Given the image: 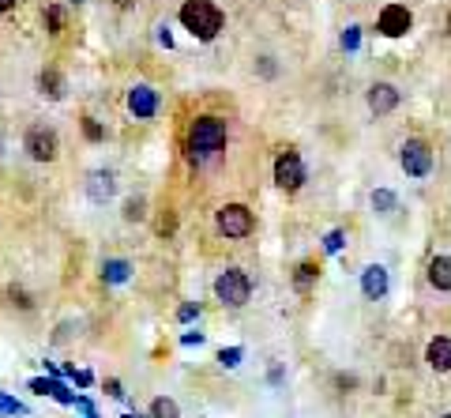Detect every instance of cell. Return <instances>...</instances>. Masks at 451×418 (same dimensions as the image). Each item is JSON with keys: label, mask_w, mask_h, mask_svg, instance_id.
Masks as SVG:
<instances>
[{"label": "cell", "mask_w": 451, "mask_h": 418, "mask_svg": "<svg viewBox=\"0 0 451 418\" xmlns=\"http://www.w3.org/2000/svg\"><path fill=\"white\" fill-rule=\"evenodd\" d=\"M181 23L196 42H215L218 31L226 27V16L215 0H184L181 4Z\"/></svg>", "instance_id": "obj_1"}, {"label": "cell", "mask_w": 451, "mask_h": 418, "mask_svg": "<svg viewBox=\"0 0 451 418\" xmlns=\"http://www.w3.org/2000/svg\"><path fill=\"white\" fill-rule=\"evenodd\" d=\"M226 147V121L222 117H196L192 132H189V151L192 159H211Z\"/></svg>", "instance_id": "obj_2"}, {"label": "cell", "mask_w": 451, "mask_h": 418, "mask_svg": "<svg viewBox=\"0 0 451 418\" xmlns=\"http://www.w3.org/2000/svg\"><path fill=\"white\" fill-rule=\"evenodd\" d=\"M57 132L46 125H34V128H26V136H23V151L31 155L34 162H53L57 159Z\"/></svg>", "instance_id": "obj_3"}, {"label": "cell", "mask_w": 451, "mask_h": 418, "mask_svg": "<svg viewBox=\"0 0 451 418\" xmlns=\"http://www.w3.org/2000/svg\"><path fill=\"white\" fill-rule=\"evenodd\" d=\"M215 294H218V302H226V305H245L248 294H252V283H248L245 271L230 268V271H222V276L215 279Z\"/></svg>", "instance_id": "obj_4"}, {"label": "cell", "mask_w": 451, "mask_h": 418, "mask_svg": "<svg viewBox=\"0 0 451 418\" xmlns=\"http://www.w3.org/2000/svg\"><path fill=\"white\" fill-rule=\"evenodd\" d=\"M399 162L410 177H425V174H433V147L425 140H406L399 151Z\"/></svg>", "instance_id": "obj_5"}, {"label": "cell", "mask_w": 451, "mask_h": 418, "mask_svg": "<svg viewBox=\"0 0 451 418\" xmlns=\"http://www.w3.org/2000/svg\"><path fill=\"white\" fill-rule=\"evenodd\" d=\"M275 181H278V189H286V192H297L304 185V166H301L297 151H282L275 159Z\"/></svg>", "instance_id": "obj_6"}, {"label": "cell", "mask_w": 451, "mask_h": 418, "mask_svg": "<svg viewBox=\"0 0 451 418\" xmlns=\"http://www.w3.org/2000/svg\"><path fill=\"white\" fill-rule=\"evenodd\" d=\"M218 230L226 238H248L252 234V211L245 204H226L218 211Z\"/></svg>", "instance_id": "obj_7"}, {"label": "cell", "mask_w": 451, "mask_h": 418, "mask_svg": "<svg viewBox=\"0 0 451 418\" xmlns=\"http://www.w3.org/2000/svg\"><path fill=\"white\" fill-rule=\"evenodd\" d=\"M410 27H414V16H410L406 4H388L380 11V19H376V31L383 38H403Z\"/></svg>", "instance_id": "obj_8"}, {"label": "cell", "mask_w": 451, "mask_h": 418, "mask_svg": "<svg viewBox=\"0 0 451 418\" xmlns=\"http://www.w3.org/2000/svg\"><path fill=\"white\" fill-rule=\"evenodd\" d=\"M128 110H132V117H139V121L154 117V113H158V90L147 87V83L132 87V90H128Z\"/></svg>", "instance_id": "obj_9"}, {"label": "cell", "mask_w": 451, "mask_h": 418, "mask_svg": "<svg viewBox=\"0 0 451 418\" xmlns=\"http://www.w3.org/2000/svg\"><path fill=\"white\" fill-rule=\"evenodd\" d=\"M399 87L395 83H373L368 87V110H373L376 117H383V113H391L395 106H399Z\"/></svg>", "instance_id": "obj_10"}, {"label": "cell", "mask_w": 451, "mask_h": 418, "mask_svg": "<svg viewBox=\"0 0 451 418\" xmlns=\"http://www.w3.org/2000/svg\"><path fill=\"white\" fill-rule=\"evenodd\" d=\"M425 362L433 365L436 373H447V370H451V339L436 335L433 343H429V350H425Z\"/></svg>", "instance_id": "obj_11"}, {"label": "cell", "mask_w": 451, "mask_h": 418, "mask_svg": "<svg viewBox=\"0 0 451 418\" xmlns=\"http://www.w3.org/2000/svg\"><path fill=\"white\" fill-rule=\"evenodd\" d=\"M429 283L436 291H451V256H433L429 260Z\"/></svg>", "instance_id": "obj_12"}, {"label": "cell", "mask_w": 451, "mask_h": 418, "mask_svg": "<svg viewBox=\"0 0 451 418\" xmlns=\"http://www.w3.org/2000/svg\"><path fill=\"white\" fill-rule=\"evenodd\" d=\"M361 286H365V294H368V298H383V294H388V271H383L380 264L365 268V279H361Z\"/></svg>", "instance_id": "obj_13"}, {"label": "cell", "mask_w": 451, "mask_h": 418, "mask_svg": "<svg viewBox=\"0 0 451 418\" xmlns=\"http://www.w3.org/2000/svg\"><path fill=\"white\" fill-rule=\"evenodd\" d=\"M87 196H90L95 204H105V200L113 196V177H110V174H90V177H87Z\"/></svg>", "instance_id": "obj_14"}, {"label": "cell", "mask_w": 451, "mask_h": 418, "mask_svg": "<svg viewBox=\"0 0 451 418\" xmlns=\"http://www.w3.org/2000/svg\"><path fill=\"white\" fill-rule=\"evenodd\" d=\"M38 87H42V95L60 98L64 95V75L57 68H42V75H38Z\"/></svg>", "instance_id": "obj_15"}, {"label": "cell", "mask_w": 451, "mask_h": 418, "mask_svg": "<svg viewBox=\"0 0 451 418\" xmlns=\"http://www.w3.org/2000/svg\"><path fill=\"white\" fill-rule=\"evenodd\" d=\"M316 276H320V268H316L312 260H304V264H301V268L294 271V286H297V291L304 294V291H309V286L316 283Z\"/></svg>", "instance_id": "obj_16"}, {"label": "cell", "mask_w": 451, "mask_h": 418, "mask_svg": "<svg viewBox=\"0 0 451 418\" xmlns=\"http://www.w3.org/2000/svg\"><path fill=\"white\" fill-rule=\"evenodd\" d=\"M128 264H124V260H105V264H102V279L105 283H124L128 279Z\"/></svg>", "instance_id": "obj_17"}, {"label": "cell", "mask_w": 451, "mask_h": 418, "mask_svg": "<svg viewBox=\"0 0 451 418\" xmlns=\"http://www.w3.org/2000/svg\"><path fill=\"white\" fill-rule=\"evenodd\" d=\"M181 414V407L174 399H166V396H158L154 403H151V418H177Z\"/></svg>", "instance_id": "obj_18"}, {"label": "cell", "mask_w": 451, "mask_h": 418, "mask_svg": "<svg viewBox=\"0 0 451 418\" xmlns=\"http://www.w3.org/2000/svg\"><path fill=\"white\" fill-rule=\"evenodd\" d=\"M46 31H49V34H60V31H64V11H60L57 4L46 8Z\"/></svg>", "instance_id": "obj_19"}, {"label": "cell", "mask_w": 451, "mask_h": 418, "mask_svg": "<svg viewBox=\"0 0 451 418\" xmlns=\"http://www.w3.org/2000/svg\"><path fill=\"white\" fill-rule=\"evenodd\" d=\"M373 207H376V211H391V207H395V192L376 189V192H373Z\"/></svg>", "instance_id": "obj_20"}, {"label": "cell", "mask_w": 451, "mask_h": 418, "mask_svg": "<svg viewBox=\"0 0 451 418\" xmlns=\"http://www.w3.org/2000/svg\"><path fill=\"white\" fill-rule=\"evenodd\" d=\"M83 136H87L90 143H102V140H105V132H102V125L95 121V117H83Z\"/></svg>", "instance_id": "obj_21"}, {"label": "cell", "mask_w": 451, "mask_h": 418, "mask_svg": "<svg viewBox=\"0 0 451 418\" xmlns=\"http://www.w3.org/2000/svg\"><path fill=\"white\" fill-rule=\"evenodd\" d=\"M357 42H361V27H346V31H342V49H346V53H354Z\"/></svg>", "instance_id": "obj_22"}, {"label": "cell", "mask_w": 451, "mask_h": 418, "mask_svg": "<svg viewBox=\"0 0 451 418\" xmlns=\"http://www.w3.org/2000/svg\"><path fill=\"white\" fill-rule=\"evenodd\" d=\"M143 215H147V211H143V200H128L124 204V219H128V223H139Z\"/></svg>", "instance_id": "obj_23"}, {"label": "cell", "mask_w": 451, "mask_h": 418, "mask_svg": "<svg viewBox=\"0 0 451 418\" xmlns=\"http://www.w3.org/2000/svg\"><path fill=\"white\" fill-rule=\"evenodd\" d=\"M218 362L226 365V370H233V365H241V350L230 347V350H218Z\"/></svg>", "instance_id": "obj_24"}, {"label": "cell", "mask_w": 451, "mask_h": 418, "mask_svg": "<svg viewBox=\"0 0 451 418\" xmlns=\"http://www.w3.org/2000/svg\"><path fill=\"white\" fill-rule=\"evenodd\" d=\"M342 241H346V234H342V230H331V234H327V241H324V249H327V253H339V249H342Z\"/></svg>", "instance_id": "obj_25"}, {"label": "cell", "mask_w": 451, "mask_h": 418, "mask_svg": "<svg viewBox=\"0 0 451 418\" xmlns=\"http://www.w3.org/2000/svg\"><path fill=\"white\" fill-rule=\"evenodd\" d=\"M196 313H200V305H196V302H184V305L177 309V320H192Z\"/></svg>", "instance_id": "obj_26"}, {"label": "cell", "mask_w": 451, "mask_h": 418, "mask_svg": "<svg viewBox=\"0 0 451 418\" xmlns=\"http://www.w3.org/2000/svg\"><path fill=\"white\" fill-rule=\"evenodd\" d=\"M174 230H177V219L174 215H166L162 223H158V234H174Z\"/></svg>", "instance_id": "obj_27"}, {"label": "cell", "mask_w": 451, "mask_h": 418, "mask_svg": "<svg viewBox=\"0 0 451 418\" xmlns=\"http://www.w3.org/2000/svg\"><path fill=\"white\" fill-rule=\"evenodd\" d=\"M105 392H110V396H117V399H124V392H121V385H117V381H105Z\"/></svg>", "instance_id": "obj_28"}, {"label": "cell", "mask_w": 451, "mask_h": 418, "mask_svg": "<svg viewBox=\"0 0 451 418\" xmlns=\"http://www.w3.org/2000/svg\"><path fill=\"white\" fill-rule=\"evenodd\" d=\"M158 42H162L166 49H169V46H174V38H169V27H158Z\"/></svg>", "instance_id": "obj_29"}, {"label": "cell", "mask_w": 451, "mask_h": 418, "mask_svg": "<svg viewBox=\"0 0 451 418\" xmlns=\"http://www.w3.org/2000/svg\"><path fill=\"white\" fill-rule=\"evenodd\" d=\"M11 302H16V305H23V309L31 305V302H26V294H23V291H11Z\"/></svg>", "instance_id": "obj_30"}, {"label": "cell", "mask_w": 451, "mask_h": 418, "mask_svg": "<svg viewBox=\"0 0 451 418\" xmlns=\"http://www.w3.org/2000/svg\"><path fill=\"white\" fill-rule=\"evenodd\" d=\"M16 4H19V0H0V11H11Z\"/></svg>", "instance_id": "obj_31"}, {"label": "cell", "mask_w": 451, "mask_h": 418, "mask_svg": "<svg viewBox=\"0 0 451 418\" xmlns=\"http://www.w3.org/2000/svg\"><path fill=\"white\" fill-rule=\"evenodd\" d=\"M132 4H136V0H117V8H132Z\"/></svg>", "instance_id": "obj_32"}, {"label": "cell", "mask_w": 451, "mask_h": 418, "mask_svg": "<svg viewBox=\"0 0 451 418\" xmlns=\"http://www.w3.org/2000/svg\"><path fill=\"white\" fill-rule=\"evenodd\" d=\"M124 418H139V414H124Z\"/></svg>", "instance_id": "obj_33"}, {"label": "cell", "mask_w": 451, "mask_h": 418, "mask_svg": "<svg viewBox=\"0 0 451 418\" xmlns=\"http://www.w3.org/2000/svg\"><path fill=\"white\" fill-rule=\"evenodd\" d=\"M447 31H451V16H447Z\"/></svg>", "instance_id": "obj_34"}, {"label": "cell", "mask_w": 451, "mask_h": 418, "mask_svg": "<svg viewBox=\"0 0 451 418\" xmlns=\"http://www.w3.org/2000/svg\"><path fill=\"white\" fill-rule=\"evenodd\" d=\"M75 4H83V0H75Z\"/></svg>", "instance_id": "obj_35"}, {"label": "cell", "mask_w": 451, "mask_h": 418, "mask_svg": "<svg viewBox=\"0 0 451 418\" xmlns=\"http://www.w3.org/2000/svg\"><path fill=\"white\" fill-rule=\"evenodd\" d=\"M444 418H451V414H444Z\"/></svg>", "instance_id": "obj_36"}]
</instances>
